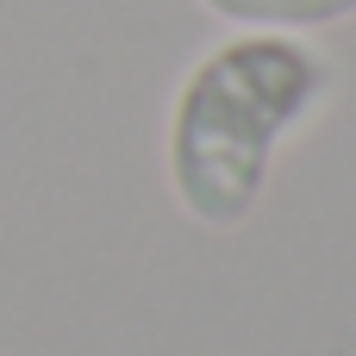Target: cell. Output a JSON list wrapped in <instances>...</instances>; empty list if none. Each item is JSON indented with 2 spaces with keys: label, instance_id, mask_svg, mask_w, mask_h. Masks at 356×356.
Returning a JSON list of instances; mask_svg holds the SVG:
<instances>
[{
  "label": "cell",
  "instance_id": "7a4b0ae2",
  "mask_svg": "<svg viewBox=\"0 0 356 356\" xmlns=\"http://www.w3.org/2000/svg\"><path fill=\"white\" fill-rule=\"evenodd\" d=\"M200 6L232 25H263V31H307V25H332L356 13V0H200Z\"/></svg>",
  "mask_w": 356,
  "mask_h": 356
},
{
  "label": "cell",
  "instance_id": "6da1fadb",
  "mask_svg": "<svg viewBox=\"0 0 356 356\" xmlns=\"http://www.w3.org/2000/svg\"><path fill=\"white\" fill-rule=\"evenodd\" d=\"M332 94V63L288 31H244L213 44L169 106V188L200 225H238L282 150V138Z\"/></svg>",
  "mask_w": 356,
  "mask_h": 356
}]
</instances>
